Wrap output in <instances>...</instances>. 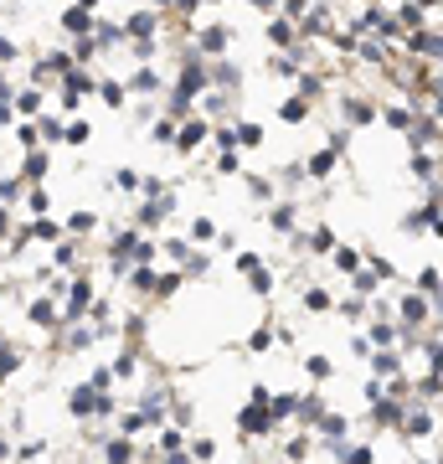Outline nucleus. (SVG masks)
Returning <instances> with one entry per match:
<instances>
[{"label":"nucleus","mask_w":443,"mask_h":464,"mask_svg":"<svg viewBox=\"0 0 443 464\" xmlns=\"http://www.w3.org/2000/svg\"><path fill=\"white\" fill-rule=\"evenodd\" d=\"M227 36H232L227 26H207V31H196V47L191 52L196 57H202V52H222V47H227Z\"/></svg>","instance_id":"f03ea898"},{"label":"nucleus","mask_w":443,"mask_h":464,"mask_svg":"<svg viewBox=\"0 0 443 464\" xmlns=\"http://www.w3.org/2000/svg\"><path fill=\"white\" fill-rule=\"evenodd\" d=\"M382 119H387L392 129H412V119H417V114H412V108H407V103H392V108H387V114H382Z\"/></svg>","instance_id":"20e7f679"},{"label":"nucleus","mask_w":443,"mask_h":464,"mask_svg":"<svg viewBox=\"0 0 443 464\" xmlns=\"http://www.w3.org/2000/svg\"><path fill=\"white\" fill-rule=\"evenodd\" d=\"M330 165H335V150H320V155H309V175H325Z\"/></svg>","instance_id":"0eeeda50"},{"label":"nucleus","mask_w":443,"mask_h":464,"mask_svg":"<svg viewBox=\"0 0 443 464\" xmlns=\"http://www.w3.org/2000/svg\"><path fill=\"white\" fill-rule=\"evenodd\" d=\"M376 119V108L366 98H345V124H371Z\"/></svg>","instance_id":"7ed1b4c3"},{"label":"nucleus","mask_w":443,"mask_h":464,"mask_svg":"<svg viewBox=\"0 0 443 464\" xmlns=\"http://www.w3.org/2000/svg\"><path fill=\"white\" fill-rule=\"evenodd\" d=\"M202 140H207V124H202V119H191V124L181 129V150H191V145H202Z\"/></svg>","instance_id":"39448f33"},{"label":"nucleus","mask_w":443,"mask_h":464,"mask_svg":"<svg viewBox=\"0 0 443 464\" xmlns=\"http://www.w3.org/2000/svg\"><path fill=\"white\" fill-rule=\"evenodd\" d=\"M124 31L135 36V41H155V31H160V16H155V11H135Z\"/></svg>","instance_id":"f257e3e1"},{"label":"nucleus","mask_w":443,"mask_h":464,"mask_svg":"<svg viewBox=\"0 0 443 464\" xmlns=\"http://www.w3.org/2000/svg\"><path fill=\"white\" fill-rule=\"evenodd\" d=\"M237 140H242V145H258V140H263V129H258V124H242V129H237Z\"/></svg>","instance_id":"1a4fd4ad"},{"label":"nucleus","mask_w":443,"mask_h":464,"mask_svg":"<svg viewBox=\"0 0 443 464\" xmlns=\"http://www.w3.org/2000/svg\"><path fill=\"white\" fill-rule=\"evenodd\" d=\"M304 366H309V377H330V361H325V356H309Z\"/></svg>","instance_id":"9d476101"},{"label":"nucleus","mask_w":443,"mask_h":464,"mask_svg":"<svg viewBox=\"0 0 443 464\" xmlns=\"http://www.w3.org/2000/svg\"><path fill=\"white\" fill-rule=\"evenodd\" d=\"M304 114H309V103H304V98H289V103H283V119H289V124H299Z\"/></svg>","instance_id":"6e6552de"},{"label":"nucleus","mask_w":443,"mask_h":464,"mask_svg":"<svg viewBox=\"0 0 443 464\" xmlns=\"http://www.w3.org/2000/svg\"><path fill=\"white\" fill-rule=\"evenodd\" d=\"M78 6H98V0H78Z\"/></svg>","instance_id":"f8f14e48"},{"label":"nucleus","mask_w":443,"mask_h":464,"mask_svg":"<svg viewBox=\"0 0 443 464\" xmlns=\"http://www.w3.org/2000/svg\"><path fill=\"white\" fill-rule=\"evenodd\" d=\"M129 88H135V93H155V88H160V78H155V68H140Z\"/></svg>","instance_id":"423d86ee"},{"label":"nucleus","mask_w":443,"mask_h":464,"mask_svg":"<svg viewBox=\"0 0 443 464\" xmlns=\"http://www.w3.org/2000/svg\"><path fill=\"white\" fill-rule=\"evenodd\" d=\"M155 6H175V0H155Z\"/></svg>","instance_id":"ddd939ff"},{"label":"nucleus","mask_w":443,"mask_h":464,"mask_svg":"<svg viewBox=\"0 0 443 464\" xmlns=\"http://www.w3.org/2000/svg\"><path fill=\"white\" fill-rule=\"evenodd\" d=\"M345 464H371V449H345Z\"/></svg>","instance_id":"9b49d317"}]
</instances>
